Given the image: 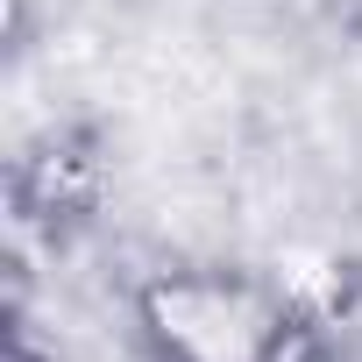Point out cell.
<instances>
[{
    "label": "cell",
    "instance_id": "1",
    "mask_svg": "<svg viewBox=\"0 0 362 362\" xmlns=\"http://www.w3.org/2000/svg\"><path fill=\"white\" fill-rule=\"evenodd\" d=\"M142 327L163 362H277L284 305L249 277L221 270H170L142 291Z\"/></svg>",
    "mask_w": 362,
    "mask_h": 362
},
{
    "label": "cell",
    "instance_id": "2",
    "mask_svg": "<svg viewBox=\"0 0 362 362\" xmlns=\"http://www.w3.org/2000/svg\"><path fill=\"white\" fill-rule=\"evenodd\" d=\"M327 362H362V298L341 305V320L327 334Z\"/></svg>",
    "mask_w": 362,
    "mask_h": 362
}]
</instances>
